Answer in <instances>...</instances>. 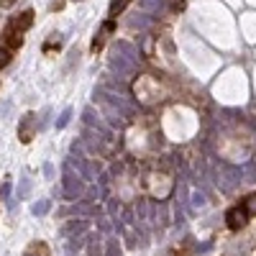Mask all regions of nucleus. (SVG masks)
<instances>
[{
    "label": "nucleus",
    "mask_w": 256,
    "mask_h": 256,
    "mask_svg": "<svg viewBox=\"0 0 256 256\" xmlns=\"http://www.w3.org/2000/svg\"><path fill=\"white\" fill-rule=\"evenodd\" d=\"M87 254H90V256H103V249H100V238L97 236L87 238Z\"/></svg>",
    "instance_id": "nucleus-7"
},
{
    "label": "nucleus",
    "mask_w": 256,
    "mask_h": 256,
    "mask_svg": "<svg viewBox=\"0 0 256 256\" xmlns=\"http://www.w3.org/2000/svg\"><path fill=\"white\" fill-rule=\"evenodd\" d=\"M64 195H67V200H77L82 195V185L77 177H72V174L64 177Z\"/></svg>",
    "instance_id": "nucleus-4"
},
{
    "label": "nucleus",
    "mask_w": 256,
    "mask_h": 256,
    "mask_svg": "<svg viewBox=\"0 0 256 256\" xmlns=\"http://www.w3.org/2000/svg\"><path fill=\"white\" fill-rule=\"evenodd\" d=\"M33 136H36V116L26 113L23 118H21V126H18V139L23 143H28Z\"/></svg>",
    "instance_id": "nucleus-1"
},
{
    "label": "nucleus",
    "mask_w": 256,
    "mask_h": 256,
    "mask_svg": "<svg viewBox=\"0 0 256 256\" xmlns=\"http://www.w3.org/2000/svg\"><path fill=\"white\" fill-rule=\"evenodd\" d=\"M0 5H3V8H8V5H13V0H0Z\"/></svg>",
    "instance_id": "nucleus-15"
},
{
    "label": "nucleus",
    "mask_w": 256,
    "mask_h": 256,
    "mask_svg": "<svg viewBox=\"0 0 256 256\" xmlns=\"http://www.w3.org/2000/svg\"><path fill=\"white\" fill-rule=\"evenodd\" d=\"M128 3H131V0H113V3H110V18H116L118 13H123Z\"/></svg>",
    "instance_id": "nucleus-8"
},
{
    "label": "nucleus",
    "mask_w": 256,
    "mask_h": 256,
    "mask_svg": "<svg viewBox=\"0 0 256 256\" xmlns=\"http://www.w3.org/2000/svg\"><path fill=\"white\" fill-rule=\"evenodd\" d=\"M10 64V49L8 47H0V70Z\"/></svg>",
    "instance_id": "nucleus-12"
},
{
    "label": "nucleus",
    "mask_w": 256,
    "mask_h": 256,
    "mask_svg": "<svg viewBox=\"0 0 256 256\" xmlns=\"http://www.w3.org/2000/svg\"><path fill=\"white\" fill-rule=\"evenodd\" d=\"M3 41H5L8 49H21L23 36H21V31H18L13 23H10V26H5V31H3Z\"/></svg>",
    "instance_id": "nucleus-3"
},
{
    "label": "nucleus",
    "mask_w": 256,
    "mask_h": 256,
    "mask_svg": "<svg viewBox=\"0 0 256 256\" xmlns=\"http://www.w3.org/2000/svg\"><path fill=\"white\" fill-rule=\"evenodd\" d=\"M246 218H249V213L238 205V208H231L226 213V223H228L231 231H241L243 226H246Z\"/></svg>",
    "instance_id": "nucleus-2"
},
{
    "label": "nucleus",
    "mask_w": 256,
    "mask_h": 256,
    "mask_svg": "<svg viewBox=\"0 0 256 256\" xmlns=\"http://www.w3.org/2000/svg\"><path fill=\"white\" fill-rule=\"evenodd\" d=\"M49 210H51V200H39V203L31 205V213L33 215H47Z\"/></svg>",
    "instance_id": "nucleus-6"
},
{
    "label": "nucleus",
    "mask_w": 256,
    "mask_h": 256,
    "mask_svg": "<svg viewBox=\"0 0 256 256\" xmlns=\"http://www.w3.org/2000/svg\"><path fill=\"white\" fill-rule=\"evenodd\" d=\"M243 210H246L249 215H256V195H249L243 200Z\"/></svg>",
    "instance_id": "nucleus-10"
},
{
    "label": "nucleus",
    "mask_w": 256,
    "mask_h": 256,
    "mask_svg": "<svg viewBox=\"0 0 256 256\" xmlns=\"http://www.w3.org/2000/svg\"><path fill=\"white\" fill-rule=\"evenodd\" d=\"M31 23H33V13L31 10H23L16 21H13V26L18 28V31H26V28H31Z\"/></svg>",
    "instance_id": "nucleus-5"
},
{
    "label": "nucleus",
    "mask_w": 256,
    "mask_h": 256,
    "mask_svg": "<svg viewBox=\"0 0 256 256\" xmlns=\"http://www.w3.org/2000/svg\"><path fill=\"white\" fill-rule=\"evenodd\" d=\"M23 256H49V249L44 246V243H33V246H31Z\"/></svg>",
    "instance_id": "nucleus-9"
},
{
    "label": "nucleus",
    "mask_w": 256,
    "mask_h": 256,
    "mask_svg": "<svg viewBox=\"0 0 256 256\" xmlns=\"http://www.w3.org/2000/svg\"><path fill=\"white\" fill-rule=\"evenodd\" d=\"M108 256H120V246H118V241H116V238H110V241H108Z\"/></svg>",
    "instance_id": "nucleus-13"
},
{
    "label": "nucleus",
    "mask_w": 256,
    "mask_h": 256,
    "mask_svg": "<svg viewBox=\"0 0 256 256\" xmlns=\"http://www.w3.org/2000/svg\"><path fill=\"white\" fill-rule=\"evenodd\" d=\"M28 190H31V182H28V180H23V182H21V190H18V197L23 200V197L28 195Z\"/></svg>",
    "instance_id": "nucleus-14"
},
{
    "label": "nucleus",
    "mask_w": 256,
    "mask_h": 256,
    "mask_svg": "<svg viewBox=\"0 0 256 256\" xmlns=\"http://www.w3.org/2000/svg\"><path fill=\"white\" fill-rule=\"evenodd\" d=\"M87 228V220H80V223H72V226H67L64 233H82Z\"/></svg>",
    "instance_id": "nucleus-11"
}]
</instances>
